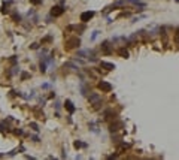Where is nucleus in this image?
Masks as SVG:
<instances>
[{
    "instance_id": "6e6552de",
    "label": "nucleus",
    "mask_w": 179,
    "mask_h": 160,
    "mask_svg": "<svg viewBox=\"0 0 179 160\" xmlns=\"http://www.w3.org/2000/svg\"><path fill=\"white\" fill-rule=\"evenodd\" d=\"M21 20H23V18H21L20 14H16V12L12 14V21H13V23H21Z\"/></svg>"
},
{
    "instance_id": "423d86ee",
    "label": "nucleus",
    "mask_w": 179,
    "mask_h": 160,
    "mask_svg": "<svg viewBox=\"0 0 179 160\" xmlns=\"http://www.w3.org/2000/svg\"><path fill=\"white\" fill-rule=\"evenodd\" d=\"M64 106H66V109H67L70 114L75 112V109H76L75 106H73V103H72V100H66V102H64Z\"/></svg>"
},
{
    "instance_id": "f03ea898",
    "label": "nucleus",
    "mask_w": 179,
    "mask_h": 160,
    "mask_svg": "<svg viewBox=\"0 0 179 160\" xmlns=\"http://www.w3.org/2000/svg\"><path fill=\"white\" fill-rule=\"evenodd\" d=\"M64 8L63 6H60V5H55V6H52L51 8V15L52 16H61L63 14H64Z\"/></svg>"
},
{
    "instance_id": "1a4fd4ad",
    "label": "nucleus",
    "mask_w": 179,
    "mask_h": 160,
    "mask_svg": "<svg viewBox=\"0 0 179 160\" xmlns=\"http://www.w3.org/2000/svg\"><path fill=\"white\" fill-rule=\"evenodd\" d=\"M46 64H48V63H46V60L43 58V60L40 61V72H42V73H45V72H46Z\"/></svg>"
},
{
    "instance_id": "f3484780",
    "label": "nucleus",
    "mask_w": 179,
    "mask_h": 160,
    "mask_svg": "<svg viewBox=\"0 0 179 160\" xmlns=\"http://www.w3.org/2000/svg\"><path fill=\"white\" fill-rule=\"evenodd\" d=\"M46 42H51V36H48V38H45V39L42 41V44H46Z\"/></svg>"
},
{
    "instance_id": "20e7f679",
    "label": "nucleus",
    "mask_w": 179,
    "mask_h": 160,
    "mask_svg": "<svg viewBox=\"0 0 179 160\" xmlns=\"http://www.w3.org/2000/svg\"><path fill=\"white\" fill-rule=\"evenodd\" d=\"M94 16V11H87V12H82L81 14V21L82 23H87V21H90Z\"/></svg>"
},
{
    "instance_id": "f8f14e48",
    "label": "nucleus",
    "mask_w": 179,
    "mask_h": 160,
    "mask_svg": "<svg viewBox=\"0 0 179 160\" xmlns=\"http://www.w3.org/2000/svg\"><path fill=\"white\" fill-rule=\"evenodd\" d=\"M42 2H43V0H30V3H31V5H34V6L42 5Z\"/></svg>"
},
{
    "instance_id": "ddd939ff",
    "label": "nucleus",
    "mask_w": 179,
    "mask_h": 160,
    "mask_svg": "<svg viewBox=\"0 0 179 160\" xmlns=\"http://www.w3.org/2000/svg\"><path fill=\"white\" fill-rule=\"evenodd\" d=\"M30 127L33 129V130H36V132H39V126L36 123H30Z\"/></svg>"
},
{
    "instance_id": "7ed1b4c3",
    "label": "nucleus",
    "mask_w": 179,
    "mask_h": 160,
    "mask_svg": "<svg viewBox=\"0 0 179 160\" xmlns=\"http://www.w3.org/2000/svg\"><path fill=\"white\" fill-rule=\"evenodd\" d=\"M97 87L100 88V90H102V91H104V93H109V91L112 90V85H111L109 82H106V81H100Z\"/></svg>"
},
{
    "instance_id": "6ab92c4d",
    "label": "nucleus",
    "mask_w": 179,
    "mask_h": 160,
    "mask_svg": "<svg viewBox=\"0 0 179 160\" xmlns=\"http://www.w3.org/2000/svg\"><path fill=\"white\" fill-rule=\"evenodd\" d=\"M31 139H33L34 142H39V138H38V136H31Z\"/></svg>"
},
{
    "instance_id": "f257e3e1",
    "label": "nucleus",
    "mask_w": 179,
    "mask_h": 160,
    "mask_svg": "<svg viewBox=\"0 0 179 160\" xmlns=\"http://www.w3.org/2000/svg\"><path fill=\"white\" fill-rule=\"evenodd\" d=\"M81 45V41H79V38H70V39H67L66 41V49L69 51V49H73V48H78Z\"/></svg>"
},
{
    "instance_id": "4468645a",
    "label": "nucleus",
    "mask_w": 179,
    "mask_h": 160,
    "mask_svg": "<svg viewBox=\"0 0 179 160\" xmlns=\"http://www.w3.org/2000/svg\"><path fill=\"white\" fill-rule=\"evenodd\" d=\"M119 54H121L124 58H127V57H128V52H127V51H124V49H119Z\"/></svg>"
},
{
    "instance_id": "2eb2a0df",
    "label": "nucleus",
    "mask_w": 179,
    "mask_h": 160,
    "mask_svg": "<svg viewBox=\"0 0 179 160\" xmlns=\"http://www.w3.org/2000/svg\"><path fill=\"white\" fill-rule=\"evenodd\" d=\"M27 78H30V73H27V72H23V73H21V79L24 81V79H27Z\"/></svg>"
},
{
    "instance_id": "dca6fc26",
    "label": "nucleus",
    "mask_w": 179,
    "mask_h": 160,
    "mask_svg": "<svg viewBox=\"0 0 179 160\" xmlns=\"http://www.w3.org/2000/svg\"><path fill=\"white\" fill-rule=\"evenodd\" d=\"M13 133H15V135H16V136H23V135H24V132H23V130H21V129H16V130H15V132H13Z\"/></svg>"
},
{
    "instance_id": "aec40b11",
    "label": "nucleus",
    "mask_w": 179,
    "mask_h": 160,
    "mask_svg": "<svg viewBox=\"0 0 179 160\" xmlns=\"http://www.w3.org/2000/svg\"><path fill=\"white\" fill-rule=\"evenodd\" d=\"M128 2H133V3H139L140 0H128Z\"/></svg>"
},
{
    "instance_id": "9d476101",
    "label": "nucleus",
    "mask_w": 179,
    "mask_h": 160,
    "mask_svg": "<svg viewBox=\"0 0 179 160\" xmlns=\"http://www.w3.org/2000/svg\"><path fill=\"white\" fill-rule=\"evenodd\" d=\"M9 3H11V2L3 3V6H2V14H9Z\"/></svg>"
},
{
    "instance_id": "39448f33",
    "label": "nucleus",
    "mask_w": 179,
    "mask_h": 160,
    "mask_svg": "<svg viewBox=\"0 0 179 160\" xmlns=\"http://www.w3.org/2000/svg\"><path fill=\"white\" fill-rule=\"evenodd\" d=\"M90 103H93V105H96V108L100 105V102H102V97L99 96V94H90Z\"/></svg>"
},
{
    "instance_id": "9b49d317",
    "label": "nucleus",
    "mask_w": 179,
    "mask_h": 160,
    "mask_svg": "<svg viewBox=\"0 0 179 160\" xmlns=\"http://www.w3.org/2000/svg\"><path fill=\"white\" fill-rule=\"evenodd\" d=\"M73 145H75V148H82V147H87L85 144H82L81 141H75V144H73Z\"/></svg>"
},
{
    "instance_id": "a211bd4d",
    "label": "nucleus",
    "mask_w": 179,
    "mask_h": 160,
    "mask_svg": "<svg viewBox=\"0 0 179 160\" xmlns=\"http://www.w3.org/2000/svg\"><path fill=\"white\" fill-rule=\"evenodd\" d=\"M30 48H31V49H38V48H39V44H33Z\"/></svg>"
},
{
    "instance_id": "0eeeda50",
    "label": "nucleus",
    "mask_w": 179,
    "mask_h": 160,
    "mask_svg": "<svg viewBox=\"0 0 179 160\" xmlns=\"http://www.w3.org/2000/svg\"><path fill=\"white\" fill-rule=\"evenodd\" d=\"M100 64H102V67H104V69H107V70L115 69V64H114V63H109V61H102Z\"/></svg>"
}]
</instances>
